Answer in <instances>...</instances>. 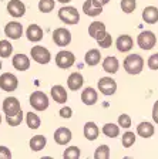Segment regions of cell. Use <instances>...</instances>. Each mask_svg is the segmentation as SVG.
<instances>
[{"mask_svg": "<svg viewBox=\"0 0 158 159\" xmlns=\"http://www.w3.org/2000/svg\"><path fill=\"white\" fill-rule=\"evenodd\" d=\"M100 2H101L103 4H107V3H108V2H111V0H100Z\"/></svg>", "mask_w": 158, "mask_h": 159, "instance_id": "cell-44", "label": "cell"}, {"mask_svg": "<svg viewBox=\"0 0 158 159\" xmlns=\"http://www.w3.org/2000/svg\"><path fill=\"white\" fill-rule=\"evenodd\" d=\"M53 41L59 47H66L71 43V33L64 27H59L53 31Z\"/></svg>", "mask_w": 158, "mask_h": 159, "instance_id": "cell-8", "label": "cell"}, {"mask_svg": "<svg viewBox=\"0 0 158 159\" xmlns=\"http://www.w3.org/2000/svg\"><path fill=\"white\" fill-rule=\"evenodd\" d=\"M71 115H73V109L70 108V107H63L61 109H60V116L61 118H66V119H69V118H71Z\"/></svg>", "mask_w": 158, "mask_h": 159, "instance_id": "cell-40", "label": "cell"}, {"mask_svg": "<svg viewBox=\"0 0 158 159\" xmlns=\"http://www.w3.org/2000/svg\"><path fill=\"white\" fill-rule=\"evenodd\" d=\"M57 2H60V3H70L71 0H57Z\"/></svg>", "mask_w": 158, "mask_h": 159, "instance_id": "cell-43", "label": "cell"}, {"mask_svg": "<svg viewBox=\"0 0 158 159\" xmlns=\"http://www.w3.org/2000/svg\"><path fill=\"white\" fill-rule=\"evenodd\" d=\"M97 43H98V46L103 47V48H110V47H111V44H113V37L107 33L101 40H98Z\"/></svg>", "mask_w": 158, "mask_h": 159, "instance_id": "cell-37", "label": "cell"}, {"mask_svg": "<svg viewBox=\"0 0 158 159\" xmlns=\"http://www.w3.org/2000/svg\"><path fill=\"white\" fill-rule=\"evenodd\" d=\"M71 131L69 128H64V126H60L56 129L54 132V141H56L57 145H67V143L71 141Z\"/></svg>", "mask_w": 158, "mask_h": 159, "instance_id": "cell-15", "label": "cell"}, {"mask_svg": "<svg viewBox=\"0 0 158 159\" xmlns=\"http://www.w3.org/2000/svg\"><path fill=\"white\" fill-rule=\"evenodd\" d=\"M2 108H3L4 115H7V116L16 115L17 112L22 111L20 102H19V99H17L16 97H7V98L3 101V104H2Z\"/></svg>", "mask_w": 158, "mask_h": 159, "instance_id": "cell-9", "label": "cell"}, {"mask_svg": "<svg viewBox=\"0 0 158 159\" xmlns=\"http://www.w3.org/2000/svg\"><path fill=\"white\" fill-rule=\"evenodd\" d=\"M51 98L56 101L57 104H66L67 102V93L66 88L63 85H54L51 87Z\"/></svg>", "mask_w": 158, "mask_h": 159, "instance_id": "cell-22", "label": "cell"}, {"mask_svg": "<svg viewBox=\"0 0 158 159\" xmlns=\"http://www.w3.org/2000/svg\"><path fill=\"white\" fill-rule=\"evenodd\" d=\"M83 84H84V78L80 73H71L67 78V87L71 91H79L83 87Z\"/></svg>", "mask_w": 158, "mask_h": 159, "instance_id": "cell-20", "label": "cell"}, {"mask_svg": "<svg viewBox=\"0 0 158 159\" xmlns=\"http://www.w3.org/2000/svg\"><path fill=\"white\" fill-rule=\"evenodd\" d=\"M154 132H155L154 125H152L151 122H147V121H145V122H140L138 126H137V134L144 139L151 138V136L154 135Z\"/></svg>", "mask_w": 158, "mask_h": 159, "instance_id": "cell-24", "label": "cell"}, {"mask_svg": "<svg viewBox=\"0 0 158 159\" xmlns=\"http://www.w3.org/2000/svg\"><path fill=\"white\" fill-rule=\"evenodd\" d=\"M7 13L10 14L14 19H19V17L24 16L26 13V6H24L23 2L20 0H10L7 3Z\"/></svg>", "mask_w": 158, "mask_h": 159, "instance_id": "cell-12", "label": "cell"}, {"mask_svg": "<svg viewBox=\"0 0 158 159\" xmlns=\"http://www.w3.org/2000/svg\"><path fill=\"white\" fill-rule=\"evenodd\" d=\"M47 143V139L44 135H34L33 138L30 139V149L31 151H34V152H39V151H41V149L46 146Z\"/></svg>", "mask_w": 158, "mask_h": 159, "instance_id": "cell-27", "label": "cell"}, {"mask_svg": "<svg viewBox=\"0 0 158 159\" xmlns=\"http://www.w3.org/2000/svg\"><path fill=\"white\" fill-rule=\"evenodd\" d=\"M132 44H134V41L128 34H121L115 41V46H117V50L120 53H128L132 48Z\"/></svg>", "mask_w": 158, "mask_h": 159, "instance_id": "cell-16", "label": "cell"}, {"mask_svg": "<svg viewBox=\"0 0 158 159\" xmlns=\"http://www.w3.org/2000/svg\"><path fill=\"white\" fill-rule=\"evenodd\" d=\"M137 44L142 50H151L157 44V36L150 30L141 31L138 34V37H137Z\"/></svg>", "mask_w": 158, "mask_h": 159, "instance_id": "cell-3", "label": "cell"}, {"mask_svg": "<svg viewBox=\"0 0 158 159\" xmlns=\"http://www.w3.org/2000/svg\"><path fill=\"white\" fill-rule=\"evenodd\" d=\"M152 119H154L155 124H158V99L154 102V107H152Z\"/></svg>", "mask_w": 158, "mask_h": 159, "instance_id": "cell-42", "label": "cell"}, {"mask_svg": "<svg viewBox=\"0 0 158 159\" xmlns=\"http://www.w3.org/2000/svg\"><path fill=\"white\" fill-rule=\"evenodd\" d=\"M118 68H120V63L114 56H108L104 58V61H103V70H104L105 73L115 74L118 71Z\"/></svg>", "mask_w": 158, "mask_h": 159, "instance_id": "cell-21", "label": "cell"}, {"mask_svg": "<svg viewBox=\"0 0 158 159\" xmlns=\"http://www.w3.org/2000/svg\"><path fill=\"white\" fill-rule=\"evenodd\" d=\"M148 67H150V70H154V71H157L158 70V53H155V54H152L151 57L148 58Z\"/></svg>", "mask_w": 158, "mask_h": 159, "instance_id": "cell-39", "label": "cell"}, {"mask_svg": "<svg viewBox=\"0 0 158 159\" xmlns=\"http://www.w3.org/2000/svg\"><path fill=\"white\" fill-rule=\"evenodd\" d=\"M103 6L104 4L100 0H86L83 4V13H86L90 17L100 16L103 13Z\"/></svg>", "mask_w": 158, "mask_h": 159, "instance_id": "cell-10", "label": "cell"}, {"mask_svg": "<svg viewBox=\"0 0 158 159\" xmlns=\"http://www.w3.org/2000/svg\"><path fill=\"white\" fill-rule=\"evenodd\" d=\"M19 87V80L14 74L12 73H4L0 75V88L6 91V93H13Z\"/></svg>", "mask_w": 158, "mask_h": 159, "instance_id": "cell-7", "label": "cell"}, {"mask_svg": "<svg viewBox=\"0 0 158 159\" xmlns=\"http://www.w3.org/2000/svg\"><path fill=\"white\" fill-rule=\"evenodd\" d=\"M30 56L31 58L39 64H49L50 60H51V54L50 51L43 46H34L30 50Z\"/></svg>", "mask_w": 158, "mask_h": 159, "instance_id": "cell-5", "label": "cell"}, {"mask_svg": "<svg viewBox=\"0 0 158 159\" xmlns=\"http://www.w3.org/2000/svg\"><path fill=\"white\" fill-rule=\"evenodd\" d=\"M64 159H79L80 158V148L79 146H70L63 153Z\"/></svg>", "mask_w": 158, "mask_h": 159, "instance_id": "cell-33", "label": "cell"}, {"mask_svg": "<svg viewBox=\"0 0 158 159\" xmlns=\"http://www.w3.org/2000/svg\"><path fill=\"white\" fill-rule=\"evenodd\" d=\"M98 134H100V129L96 125V122H91V121L86 122V125H84V136L89 141H96L98 138Z\"/></svg>", "mask_w": 158, "mask_h": 159, "instance_id": "cell-26", "label": "cell"}, {"mask_svg": "<svg viewBox=\"0 0 158 159\" xmlns=\"http://www.w3.org/2000/svg\"><path fill=\"white\" fill-rule=\"evenodd\" d=\"M13 53V46L9 43V40H0V57L7 58Z\"/></svg>", "mask_w": 158, "mask_h": 159, "instance_id": "cell-30", "label": "cell"}, {"mask_svg": "<svg viewBox=\"0 0 158 159\" xmlns=\"http://www.w3.org/2000/svg\"><path fill=\"white\" fill-rule=\"evenodd\" d=\"M6 121L7 124H9V126H17L22 124V121H23V111H20V112H17L16 115H12V116H7L6 115Z\"/></svg>", "mask_w": 158, "mask_h": 159, "instance_id": "cell-36", "label": "cell"}, {"mask_svg": "<svg viewBox=\"0 0 158 159\" xmlns=\"http://www.w3.org/2000/svg\"><path fill=\"white\" fill-rule=\"evenodd\" d=\"M0 70H2V60H0Z\"/></svg>", "mask_w": 158, "mask_h": 159, "instance_id": "cell-45", "label": "cell"}, {"mask_svg": "<svg viewBox=\"0 0 158 159\" xmlns=\"http://www.w3.org/2000/svg\"><path fill=\"white\" fill-rule=\"evenodd\" d=\"M142 20L148 24H155L158 21V9L154 6H148L142 10Z\"/></svg>", "mask_w": 158, "mask_h": 159, "instance_id": "cell-23", "label": "cell"}, {"mask_svg": "<svg viewBox=\"0 0 158 159\" xmlns=\"http://www.w3.org/2000/svg\"><path fill=\"white\" fill-rule=\"evenodd\" d=\"M101 131L107 138H117V136L120 135V125H115V124H113V122H108L103 126Z\"/></svg>", "mask_w": 158, "mask_h": 159, "instance_id": "cell-28", "label": "cell"}, {"mask_svg": "<svg viewBox=\"0 0 158 159\" xmlns=\"http://www.w3.org/2000/svg\"><path fill=\"white\" fill-rule=\"evenodd\" d=\"M12 158V152L6 146H0V159H10Z\"/></svg>", "mask_w": 158, "mask_h": 159, "instance_id": "cell-41", "label": "cell"}, {"mask_svg": "<svg viewBox=\"0 0 158 159\" xmlns=\"http://www.w3.org/2000/svg\"><path fill=\"white\" fill-rule=\"evenodd\" d=\"M26 36H27V39H29V41L37 43V41H40V40L43 39L44 33L40 26H37V24H30L26 30Z\"/></svg>", "mask_w": 158, "mask_h": 159, "instance_id": "cell-19", "label": "cell"}, {"mask_svg": "<svg viewBox=\"0 0 158 159\" xmlns=\"http://www.w3.org/2000/svg\"><path fill=\"white\" fill-rule=\"evenodd\" d=\"M30 105L36 111H46L49 108V97L41 91H36L30 95Z\"/></svg>", "mask_w": 158, "mask_h": 159, "instance_id": "cell-6", "label": "cell"}, {"mask_svg": "<svg viewBox=\"0 0 158 159\" xmlns=\"http://www.w3.org/2000/svg\"><path fill=\"white\" fill-rule=\"evenodd\" d=\"M124 70L131 75H137L142 71L144 68V58H142L140 54H130V56L125 57L124 63Z\"/></svg>", "mask_w": 158, "mask_h": 159, "instance_id": "cell-1", "label": "cell"}, {"mask_svg": "<svg viewBox=\"0 0 158 159\" xmlns=\"http://www.w3.org/2000/svg\"><path fill=\"white\" fill-rule=\"evenodd\" d=\"M56 2L54 0H40L39 2V10L41 13H50L54 9Z\"/></svg>", "mask_w": 158, "mask_h": 159, "instance_id": "cell-32", "label": "cell"}, {"mask_svg": "<svg viewBox=\"0 0 158 159\" xmlns=\"http://www.w3.org/2000/svg\"><path fill=\"white\" fill-rule=\"evenodd\" d=\"M12 64L16 70L19 71H26L30 67V58L26 54H16V56L12 58Z\"/></svg>", "mask_w": 158, "mask_h": 159, "instance_id": "cell-18", "label": "cell"}, {"mask_svg": "<svg viewBox=\"0 0 158 159\" xmlns=\"http://www.w3.org/2000/svg\"><path fill=\"white\" fill-rule=\"evenodd\" d=\"M96 159H108L110 158V148L108 145H100L94 152Z\"/></svg>", "mask_w": 158, "mask_h": 159, "instance_id": "cell-31", "label": "cell"}, {"mask_svg": "<svg viewBox=\"0 0 158 159\" xmlns=\"http://www.w3.org/2000/svg\"><path fill=\"white\" fill-rule=\"evenodd\" d=\"M26 122H27V126H29L30 129H37L40 128V124H41V121H40L39 115L34 112H27L26 114Z\"/></svg>", "mask_w": 158, "mask_h": 159, "instance_id": "cell-29", "label": "cell"}, {"mask_svg": "<svg viewBox=\"0 0 158 159\" xmlns=\"http://www.w3.org/2000/svg\"><path fill=\"white\" fill-rule=\"evenodd\" d=\"M76 63V57L71 51H67V50H61L59 51L56 56V66L61 70H67L70 67H73V64Z\"/></svg>", "mask_w": 158, "mask_h": 159, "instance_id": "cell-4", "label": "cell"}, {"mask_svg": "<svg viewBox=\"0 0 158 159\" xmlns=\"http://www.w3.org/2000/svg\"><path fill=\"white\" fill-rule=\"evenodd\" d=\"M4 34L12 40L20 39L22 34H23V26L20 23H17V21H9L4 26Z\"/></svg>", "mask_w": 158, "mask_h": 159, "instance_id": "cell-13", "label": "cell"}, {"mask_svg": "<svg viewBox=\"0 0 158 159\" xmlns=\"http://www.w3.org/2000/svg\"><path fill=\"white\" fill-rule=\"evenodd\" d=\"M118 125L122 126V128H130L131 126V118L127 114H121L118 116Z\"/></svg>", "mask_w": 158, "mask_h": 159, "instance_id": "cell-38", "label": "cell"}, {"mask_svg": "<svg viewBox=\"0 0 158 159\" xmlns=\"http://www.w3.org/2000/svg\"><path fill=\"white\" fill-rule=\"evenodd\" d=\"M98 89L100 93L104 94V95H114L115 91H117V83L115 80H113L111 77H103L98 80Z\"/></svg>", "mask_w": 158, "mask_h": 159, "instance_id": "cell-11", "label": "cell"}, {"mask_svg": "<svg viewBox=\"0 0 158 159\" xmlns=\"http://www.w3.org/2000/svg\"><path fill=\"white\" fill-rule=\"evenodd\" d=\"M97 99H98V94L97 91L93 87H87V88L83 89L81 93V101L83 104H86V105H94L97 102Z\"/></svg>", "mask_w": 158, "mask_h": 159, "instance_id": "cell-17", "label": "cell"}, {"mask_svg": "<svg viewBox=\"0 0 158 159\" xmlns=\"http://www.w3.org/2000/svg\"><path fill=\"white\" fill-rule=\"evenodd\" d=\"M121 142H122V146L124 148H130L135 143V134L134 132H125L122 134V138H121Z\"/></svg>", "mask_w": 158, "mask_h": 159, "instance_id": "cell-34", "label": "cell"}, {"mask_svg": "<svg viewBox=\"0 0 158 159\" xmlns=\"http://www.w3.org/2000/svg\"><path fill=\"white\" fill-rule=\"evenodd\" d=\"M100 60H101V53H100V50L97 48H91L89 50L84 56V61H86L87 66L90 67H94L100 63Z\"/></svg>", "mask_w": 158, "mask_h": 159, "instance_id": "cell-25", "label": "cell"}, {"mask_svg": "<svg viewBox=\"0 0 158 159\" xmlns=\"http://www.w3.org/2000/svg\"><path fill=\"white\" fill-rule=\"evenodd\" d=\"M59 19L61 20L64 24H71V26H74V24H77L80 21V13L76 7L66 6L59 10Z\"/></svg>", "mask_w": 158, "mask_h": 159, "instance_id": "cell-2", "label": "cell"}, {"mask_svg": "<svg viewBox=\"0 0 158 159\" xmlns=\"http://www.w3.org/2000/svg\"><path fill=\"white\" fill-rule=\"evenodd\" d=\"M89 34L93 37V39H96L97 41L101 40L103 37L107 34L105 24L101 23V21H93V23L89 26Z\"/></svg>", "mask_w": 158, "mask_h": 159, "instance_id": "cell-14", "label": "cell"}, {"mask_svg": "<svg viewBox=\"0 0 158 159\" xmlns=\"http://www.w3.org/2000/svg\"><path fill=\"white\" fill-rule=\"evenodd\" d=\"M0 124H2V115H0Z\"/></svg>", "mask_w": 158, "mask_h": 159, "instance_id": "cell-46", "label": "cell"}, {"mask_svg": "<svg viewBox=\"0 0 158 159\" xmlns=\"http://www.w3.org/2000/svg\"><path fill=\"white\" fill-rule=\"evenodd\" d=\"M137 7V0H121V9L124 13H132Z\"/></svg>", "mask_w": 158, "mask_h": 159, "instance_id": "cell-35", "label": "cell"}]
</instances>
